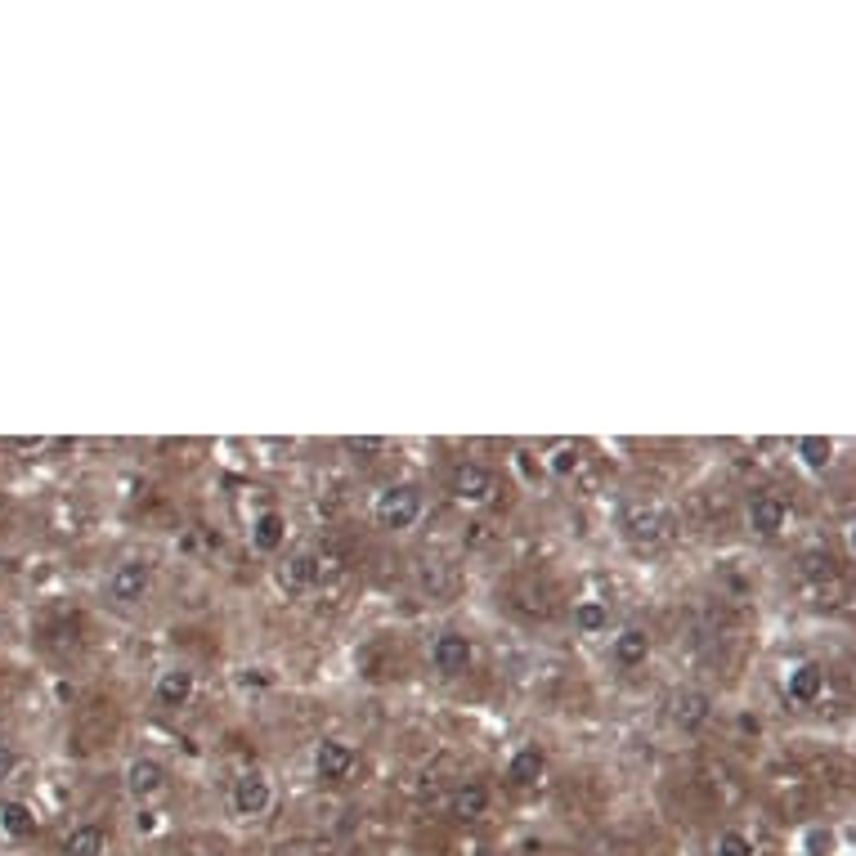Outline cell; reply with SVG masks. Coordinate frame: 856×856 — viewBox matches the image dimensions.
<instances>
[{
  "instance_id": "603a6c76",
  "label": "cell",
  "mask_w": 856,
  "mask_h": 856,
  "mask_svg": "<svg viewBox=\"0 0 856 856\" xmlns=\"http://www.w3.org/2000/svg\"><path fill=\"white\" fill-rule=\"evenodd\" d=\"M574 467H578V448H574V444H561V448L548 457V472H552V476H570Z\"/></svg>"
},
{
  "instance_id": "30bf717a",
  "label": "cell",
  "mask_w": 856,
  "mask_h": 856,
  "mask_svg": "<svg viewBox=\"0 0 856 856\" xmlns=\"http://www.w3.org/2000/svg\"><path fill=\"white\" fill-rule=\"evenodd\" d=\"M646 660H650V632H646L641 624H624V628L610 637V664L624 669V673H632V669H641Z\"/></svg>"
},
{
  "instance_id": "d4e9b609",
  "label": "cell",
  "mask_w": 856,
  "mask_h": 856,
  "mask_svg": "<svg viewBox=\"0 0 856 856\" xmlns=\"http://www.w3.org/2000/svg\"><path fill=\"white\" fill-rule=\"evenodd\" d=\"M14 771H19V749H14L6 736H0V784L14 780Z\"/></svg>"
},
{
  "instance_id": "2e32d148",
  "label": "cell",
  "mask_w": 856,
  "mask_h": 856,
  "mask_svg": "<svg viewBox=\"0 0 856 856\" xmlns=\"http://www.w3.org/2000/svg\"><path fill=\"white\" fill-rule=\"evenodd\" d=\"M821 691H825V673L812 660H803V664H794V669L784 673V695L794 700V704H816Z\"/></svg>"
},
{
  "instance_id": "8992f818",
  "label": "cell",
  "mask_w": 856,
  "mask_h": 856,
  "mask_svg": "<svg viewBox=\"0 0 856 856\" xmlns=\"http://www.w3.org/2000/svg\"><path fill=\"white\" fill-rule=\"evenodd\" d=\"M448 494H453L457 502H472V507L494 502V494H498V476H494L489 467H480V463H457V467H453V476H448Z\"/></svg>"
},
{
  "instance_id": "ffe728a7",
  "label": "cell",
  "mask_w": 856,
  "mask_h": 856,
  "mask_svg": "<svg viewBox=\"0 0 856 856\" xmlns=\"http://www.w3.org/2000/svg\"><path fill=\"white\" fill-rule=\"evenodd\" d=\"M570 619H574V628H578L583 637H602V632L610 628V606H606V602H574Z\"/></svg>"
},
{
  "instance_id": "8fae6325",
  "label": "cell",
  "mask_w": 856,
  "mask_h": 856,
  "mask_svg": "<svg viewBox=\"0 0 856 856\" xmlns=\"http://www.w3.org/2000/svg\"><path fill=\"white\" fill-rule=\"evenodd\" d=\"M745 520H749V530L762 534V539H776L784 524H789V502L780 494H754L749 507H745Z\"/></svg>"
},
{
  "instance_id": "9c48e42d",
  "label": "cell",
  "mask_w": 856,
  "mask_h": 856,
  "mask_svg": "<svg viewBox=\"0 0 856 856\" xmlns=\"http://www.w3.org/2000/svg\"><path fill=\"white\" fill-rule=\"evenodd\" d=\"M162 789H166V767L158 758L140 754V758L126 762V794L136 803H149L153 794H162Z\"/></svg>"
},
{
  "instance_id": "5b68a950",
  "label": "cell",
  "mask_w": 856,
  "mask_h": 856,
  "mask_svg": "<svg viewBox=\"0 0 856 856\" xmlns=\"http://www.w3.org/2000/svg\"><path fill=\"white\" fill-rule=\"evenodd\" d=\"M270 803H274V784H270V776H260V771H242V776L234 780V789H229V808H234V816H242V821L266 816Z\"/></svg>"
},
{
  "instance_id": "ba28073f",
  "label": "cell",
  "mask_w": 856,
  "mask_h": 856,
  "mask_svg": "<svg viewBox=\"0 0 856 856\" xmlns=\"http://www.w3.org/2000/svg\"><path fill=\"white\" fill-rule=\"evenodd\" d=\"M193 691H197L193 669L175 664V669H162V673H158V682H153V704L166 708V713H175V708H188V704H193Z\"/></svg>"
},
{
  "instance_id": "44dd1931",
  "label": "cell",
  "mask_w": 856,
  "mask_h": 856,
  "mask_svg": "<svg viewBox=\"0 0 856 856\" xmlns=\"http://www.w3.org/2000/svg\"><path fill=\"white\" fill-rule=\"evenodd\" d=\"M794 453H799V463L808 472H825L830 457H834V444L825 435H803V440H794Z\"/></svg>"
},
{
  "instance_id": "6da1fadb",
  "label": "cell",
  "mask_w": 856,
  "mask_h": 856,
  "mask_svg": "<svg viewBox=\"0 0 856 856\" xmlns=\"http://www.w3.org/2000/svg\"><path fill=\"white\" fill-rule=\"evenodd\" d=\"M422 511H426V498H422L418 485H386L372 498V520L381 524V530H394V534L413 530V524L422 520Z\"/></svg>"
},
{
  "instance_id": "4fadbf2b",
  "label": "cell",
  "mask_w": 856,
  "mask_h": 856,
  "mask_svg": "<svg viewBox=\"0 0 856 856\" xmlns=\"http://www.w3.org/2000/svg\"><path fill=\"white\" fill-rule=\"evenodd\" d=\"M708 717H713V695L708 691H700V686H682L678 695H673V722L682 732H700V727H708Z\"/></svg>"
},
{
  "instance_id": "484cf974",
  "label": "cell",
  "mask_w": 856,
  "mask_h": 856,
  "mask_svg": "<svg viewBox=\"0 0 856 856\" xmlns=\"http://www.w3.org/2000/svg\"><path fill=\"white\" fill-rule=\"evenodd\" d=\"M153 825H158V821H153V812H140V816H136V830H140V834H149Z\"/></svg>"
},
{
  "instance_id": "9a60e30c",
  "label": "cell",
  "mask_w": 856,
  "mask_h": 856,
  "mask_svg": "<svg viewBox=\"0 0 856 856\" xmlns=\"http://www.w3.org/2000/svg\"><path fill=\"white\" fill-rule=\"evenodd\" d=\"M548 776V754L539 749V745H520L511 758H507V780L516 784V789H530V784H539Z\"/></svg>"
},
{
  "instance_id": "7c38bea8",
  "label": "cell",
  "mask_w": 856,
  "mask_h": 856,
  "mask_svg": "<svg viewBox=\"0 0 856 856\" xmlns=\"http://www.w3.org/2000/svg\"><path fill=\"white\" fill-rule=\"evenodd\" d=\"M279 583H283L288 592H310V587H318V583H323V556H318L314 548L292 552L288 565L279 570Z\"/></svg>"
},
{
  "instance_id": "7402d4cb",
  "label": "cell",
  "mask_w": 856,
  "mask_h": 856,
  "mask_svg": "<svg viewBox=\"0 0 856 856\" xmlns=\"http://www.w3.org/2000/svg\"><path fill=\"white\" fill-rule=\"evenodd\" d=\"M713 856H754V838L745 830H722L713 843Z\"/></svg>"
},
{
  "instance_id": "7a4b0ae2",
  "label": "cell",
  "mask_w": 856,
  "mask_h": 856,
  "mask_svg": "<svg viewBox=\"0 0 856 856\" xmlns=\"http://www.w3.org/2000/svg\"><path fill=\"white\" fill-rule=\"evenodd\" d=\"M149 587H153V565L144 556H126L108 570L104 578V597L112 606H140L149 597Z\"/></svg>"
},
{
  "instance_id": "cb8c5ba5",
  "label": "cell",
  "mask_w": 856,
  "mask_h": 856,
  "mask_svg": "<svg viewBox=\"0 0 856 856\" xmlns=\"http://www.w3.org/2000/svg\"><path fill=\"white\" fill-rule=\"evenodd\" d=\"M830 847H834V834H830V830L816 825V830L803 834V852H808V856H830Z\"/></svg>"
},
{
  "instance_id": "52a82bcc",
  "label": "cell",
  "mask_w": 856,
  "mask_h": 856,
  "mask_svg": "<svg viewBox=\"0 0 856 856\" xmlns=\"http://www.w3.org/2000/svg\"><path fill=\"white\" fill-rule=\"evenodd\" d=\"M355 762H359V754H355V745L342 740V736H323V740L314 745V776L327 780V784L346 780V776L355 771Z\"/></svg>"
},
{
  "instance_id": "3957f363",
  "label": "cell",
  "mask_w": 856,
  "mask_h": 856,
  "mask_svg": "<svg viewBox=\"0 0 856 856\" xmlns=\"http://www.w3.org/2000/svg\"><path fill=\"white\" fill-rule=\"evenodd\" d=\"M624 539L637 548V552H654V548H664L673 539V516L660 511V507H628L624 511Z\"/></svg>"
},
{
  "instance_id": "d6986e66",
  "label": "cell",
  "mask_w": 856,
  "mask_h": 856,
  "mask_svg": "<svg viewBox=\"0 0 856 856\" xmlns=\"http://www.w3.org/2000/svg\"><path fill=\"white\" fill-rule=\"evenodd\" d=\"M489 812V789L485 784H463V789H453V799H448V816L457 821H480Z\"/></svg>"
},
{
  "instance_id": "5bb4252c",
  "label": "cell",
  "mask_w": 856,
  "mask_h": 856,
  "mask_svg": "<svg viewBox=\"0 0 856 856\" xmlns=\"http://www.w3.org/2000/svg\"><path fill=\"white\" fill-rule=\"evenodd\" d=\"M247 539H251V552H260V556H274L283 543H288V516L283 511H260V516H251V530H247Z\"/></svg>"
},
{
  "instance_id": "277c9868",
  "label": "cell",
  "mask_w": 856,
  "mask_h": 856,
  "mask_svg": "<svg viewBox=\"0 0 856 856\" xmlns=\"http://www.w3.org/2000/svg\"><path fill=\"white\" fill-rule=\"evenodd\" d=\"M472 664H476V641L467 632L448 628V632H440L431 641V669L440 678H463V673H472Z\"/></svg>"
},
{
  "instance_id": "ac0fdd59",
  "label": "cell",
  "mask_w": 856,
  "mask_h": 856,
  "mask_svg": "<svg viewBox=\"0 0 856 856\" xmlns=\"http://www.w3.org/2000/svg\"><path fill=\"white\" fill-rule=\"evenodd\" d=\"M0 834L6 838H32L36 834V808L32 803H23V799H6L0 803Z\"/></svg>"
},
{
  "instance_id": "4316f807",
  "label": "cell",
  "mask_w": 856,
  "mask_h": 856,
  "mask_svg": "<svg viewBox=\"0 0 856 856\" xmlns=\"http://www.w3.org/2000/svg\"><path fill=\"white\" fill-rule=\"evenodd\" d=\"M847 548H852V556H856V516L847 520Z\"/></svg>"
},
{
  "instance_id": "e0dca14e",
  "label": "cell",
  "mask_w": 856,
  "mask_h": 856,
  "mask_svg": "<svg viewBox=\"0 0 856 856\" xmlns=\"http://www.w3.org/2000/svg\"><path fill=\"white\" fill-rule=\"evenodd\" d=\"M58 852H63V856H104V852H108V834H104V825L82 821V825H73L68 834H63Z\"/></svg>"
}]
</instances>
